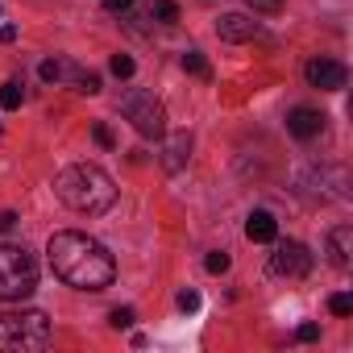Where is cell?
<instances>
[{
    "label": "cell",
    "instance_id": "1",
    "mask_svg": "<svg viewBox=\"0 0 353 353\" xmlns=\"http://www.w3.org/2000/svg\"><path fill=\"white\" fill-rule=\"evenodd\" d=\"M46 258H50V270L67 287H79V291H104L117 279V262L104 250V241H96L79 229L54 233L50 245H46Z\"/></svg>",
    "mask_w": 353,
    "mask_h": 353
},
{
    "label": "cell",
    "instance_id": "2",
    "mask_svg": "<svg viewBox=\"0 0 353 353\" xmlns=\"http://www.w3.org/2000/svg\"><path fill=\"white\" fill-rule=\"evenodd\" d=\"M54 196L71 208V212H83V216H100L117 204V188L112 179L92 166V162H75L67 170H59V179H54Z\"/></svg>",
    "mask_w": 353,
    "mask_h": 353
},
{
    "label": "cell",
    "instance_id": "3",
    "mask_svg": "<svg viewBox=\"0 0 353 353\" xmlns=\"http://www.w3.org/2000/svg\"><path fill=\"white\" fill-rule=\"evenodd\" d=\"M50 341V316L46 312H0V349L5 353H30Z\"/></svg>",
    "mask_w": 353,
    "mask_h": 353
},
{
    "label": "cell",
    "instance_id": "4",
    "mask_svg": "<svg viewBox=\"0 0 353 353\" xmlns=\"http://www.w3.org/2000/svg\"><path fill=\"white\" fill-rule=\"evenodd\" d=\"M38 287V262L26 245H0V299H30Z\"/></svg>",
    "mask_w": 353,
    "mask_h": 353
},
{
    "label": "cell",
    "instance_id": "5",
    "mask_svg": "<svg viewBox=\"0 0 353 353\" xmlns=\"http://www.w3.org/2000/svg\"><path fill=\"white\" fill-rule=\"evenodd\" d=\"M121 112L133 121V129H137L141 137H162V133H166V112H162V104H158L150 92H141V88H133V92L121 96Z\"/></svg>",
    "mask_w": 353,
    "mask_h": 353
},
{
    "label": "cell",
    "instance_id": "6",
    "mask_svg": "<svg viewBox=\"0 0 353 353\" xmlns=\"http://www.w3.org/2000/svg\"><path fill=\"white\" fill-rule=\"evenodd\" d=\"M270 270H274L279 279H307V274H312V254H307V245L283 241V245L270 254Z\"/></svg>",
    "mask_w": 353,
    "mask_h": 353
},
{
    "label": "cell",
    "instance_id": "7",
    "mask_svg": "<svg viewBox=\"0 0 353 353\" xmlns=\"http://www.w3.org/2000/svg\"><path fill=\"white\" fill-rule=\"evenodd\" d=\"M303 79H307L312 88H320V92H341L345 79H349V71H345V63H336V59H312V63L303 67Z\"/></svg>",
    "mask_w": 353,
    "mask_h": 353
},
{
    "label": "cell",
    "instance_id": "8",
    "mask_svg": "<svg viewBox=\"0 0 353 353\" xmlns=\"http://www.w3.org/2000/svg\"><path fill=\"white\" fill-rule=\"evenodd\" d=\"M287 133L299 137V141L320 137V133H324V112H320V108H307V104L291 108V112H287Z\"/></svg>",
    "mask_w": 353,
    "mask_h": 353
},
{
    "label": "cell",
    "instance_id": "9",
    "mask_svg": "<svg viewBox=\"0 0 353 353\" xmlns=\"http://www.w3.org/2000/svg\"><path fill=\"white\" fill-rule=\"evenodd\" d=\"M216 34H221L225 42H254V38H258V21H250L245 13H225V17L216 21Z\"/></svg>",
    "mask_w": 353,
    "mask_h": 353
},
{
    "label": "cell",
    "instance_id": "10",
    "mask_svg": "<svg viewBox=\"0 0 353 353\" xmlns=\"http://www.w3.org/2000/svg\"><path fill=\"white\" fill-rule=\"evenodd\" d=\"M328 262L341 266V270L353 266V229H349V225L328 229Z\"/></svg>",
    "mask_w": 353,
    "mask_h": 353
},
{
    "label": "cell",
    "instance_id": "11",
    "mask_svg": "<svg viewBox=\"0 0 353 353\" xmlns=\"http://www.w3.org/2000/svg\"><path fill=\"white\" fill-rule=\"evenodd\" d=\"M188 154H192V133H188V129L170 133V141H166V150H162V162H166V170H179V166L188 162Z\"/></svg>",
    "mask_w": 353,
    "mask_h": 353
},
{
    "label": "cell",
    "instance_id": "12",
    "mask_svg": "<svg viewBox=\"0 0 353 353\" xmlns=\"http://www.w3.org/2000/svg\"><path fill=\"white\" fill-rule=\"evenodd\" d=\"M245 237H250V241H274V237H279V221H274L270 212H250Z\"/></svg>",
    "mask_w": 353,
    "mask_h": 353
},
{
    "label": "cell",
    "instance_id": "13",
    "mask_svg": "<svg viewBox=\"0 0 353 353\" xmlns=\"http://www.w3.org/2000/svg\"><path fill=\"white\" fill-rule=\"evenodd\" d=\"M75 71H79V67H75V63H67V59H46V63H42V79H46V83L75 79Z\"/></svg>",
    "mask_w": 353,
    "mask_h": 353
},
{
    "label": "cell",
    "instance_id": "14",
    "mask_svg": "<svg viewBox=\"0 0 353 353\" xmlns=\"http://www.w3.org/2000/svg\"><path fill=\"white\" fill-rule=\"evenodd\" d=\"M150 21L174 26V21H179V5H174V0H154V5H150Z\"/></svg>",
    "mask_w": 353,
    "mask_h": 353
},
{
    "label": "cell",
    "instance_id": "15",
    "mask_svg": "<svg viewBox=\"0 0 353 353\" xmlns=\"http://www.w3.org/2000/svg\"><path fill=\"white\" fill-rule=\"evenodd\" d=\"M21 100H26V92H21L17 79H9L5 88H0V108H21Z\"/></svg>",
    "mask_w": 353,
    "mask_h": 353
},
{
    "label": "cell",
    "instance_id": "16",
    "mask_svg": "<svg viewBox=\"0 0 353 353\" xmlns=\"http://www.w3.org/2000/svg\"><path fill=\"white\" fill-rule=\"evenodd\" d=\"M183 67H188L192 75H200V79H208V75H212V67H208V59H204L200 50H188V54H183Z\"/></svg>",
    "mask_w": 353,
    "mask_h": 353
},
{
    "label": "cell",
    "instance_id": "17",
    "mask_svg": "<svg viewBox=\"0 0 353 353\" xmlns=\"http://www.w3.org/2000/svg\"><path fill=\"white\" fill-rule=\"evenodd\" d=\"M75 92L96 96V92H100V75H96V71H75Z\"/></svg>",
    "mask_w": 353,
    "mask_h": 353
},
{
    "label": "cell",
    "instance_id": "18",
    "mask_svg": "<svg viewBox=\"0 0 353 353\" xmlns=\"http://www.w3.org/2000/svg\"><path fill=\"white\" fill-rule=\"evenodd\" d=\"M328 312H332V316H353V295L336 291V295L328 299Z\"/></svg>",
    "mask_w": 353,
    "mask_h": 353
},
{
    "label": "cell",
    "instance_id": "19",
    "mask_svg": "<svg viewBox=\"0 0 353 353\" xmlns=\"http://www.w3.org/2000/svg\"><path fill=\"white\" fill-rule=\"evenodd\" d=\"M204 266H208V274H225V270H229V254H225V250H212V254L204 258Z\"/></svg>",
    "mask_w": 353,
    "mask_h": 353
},
{
    "label": "cell",
    "instance_id": "20",
    "mask_svg": "<svg viewBox=\"0 0 353 353\" xmlns=\"http://www.w3.org/2000/svg\"><path fill=\"white\" fill-rule=\"evenodd\" d=\"M112 75L117 79H129L133 75V59L129 54H112Z\"/></svg>",
    "mask_w": 353,
    "mask_h": 353
},
{
    "label": "cell",
    "instance_id": "21",
    "mask_svg": "<svg viewBox=\"0 0 353 353\" xmlns=\"http://www.w3.org/2000/svg\"><path fill=\"white\" fill-rule=\"evenodd\" d=\"M92 137H96V141H100L104 150H112V145H117V137H112V129H108V125H100V121L92 125Z\"/></svg>",
    "mask_w": 353,
    "mask_h": 353
},
{
    "label": "cell",
    "instance_id": "22",
    "mask_svg": "<svg viewBox=\"0 0 353 353\" xmlns=\"http://www.w3.org/2000/svg\"><path fill=\"white\" fill-rule=\"evenodd\" d=\"M108 324H112V328H129V324H133V307H117V312H108Z\"/></svg>",
    "mask_w": 353,
    "mask_h": 353
},
{
    "label": "cell",
    "instance_id": "23",
    "mask_svg": "<svg viewBox=\"0 0 353 353\" xmlns=\"http://www.w3.org/2000/svg\"><path fill=\"white\" fill-rule=\"evenodd\" d=\"M245 5H250L254 13H279V9H283V0H245Z\"/></svg>",
    "mask_w": 353,
    "mask_h": 353
},
{
    "label": "cell",
    "instance_id": "24",
    "mask_svg": "<svg viewBox=\"0 0 353 353\" xmlns=\"http://www.w3.org/2000/svg\"><path fill=\"white\" fill-rule=\"evenodd\" d=\"M316 336H320V324H312V320L295 328V341H303V345H307V341H316Z\"/></svg>",
    "mask_w": 353,
    "mask_h": 353
},
{
    "label": "cell",
    "instance_id": "25",
    "mask_svg": "<svg viewBox=\"0 0 353 353\" xmlns=\"http://www.w3.org/2000/svg\"><path fill=\"white\" fill-rule=\"evenodd\" d=\"M179 307H183V312H196V307H200V295H196V291H179Z\"/></svg>",
    "mask_w": 353,
    "mask_h": 353
},
{
    "label": "cell",
    "instance_id": "26",
    "mask_svg": "<svg viewBox=\"0 0 353 353\" xmlns=\"http://www.w3.org/2000/svg\"><path fill=\"white\" fill-rule=\"evenodd\" d=\"M104 9H108V13H129L133 0H104Z\"/></svg>",
    "mask_w": 353,
    "mask_h": 353
},
{
    "label": "cell",
    "instance_id": "27",
    "mask_svg": "<svg viewBox=\"0 0 353 353\" xmlns=\"http://www.w3.org/2000/svg\"><path fill=\"white\" fill-rule=\"evenodd\" d=\"M17 225V212H0V233H9Z\"/></svg>",
    "mask_w": 353,
    "mask_h": 353
},
{
    "label": "cell",
    "instance_id": "28",
    "mask_svg": "<svg viewBox=\"0 0 353 353\" xmlns=\"http://www.w3.org/2000/svg\"><path fill=\"white\" fill-rule=\"evenodd\" d=\"M13 38H17V30H13V26H0V42H13Z\"/></svg>",
    "mask_w": 353,
    "mask_h": 353
}]
</instances>
